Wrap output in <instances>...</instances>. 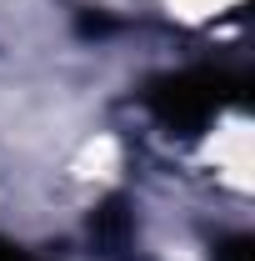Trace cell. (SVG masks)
I'll return each instance as SVG.
<instances>
[{
    "label": "cell",
    "mask_w": 255,
    "mask_h": 261,
    "mask_svg": "<svg viewBox=\"0 0 255 261\" xmlns=\"http://www.w3.org/2000/svg\"><path fill=\"white\" fill-rule=\"evenodd\" d=\"M0 261H35L30 251H20L15 241H0Z\"/></svg>",
    "instance_id": "4"
},
{
    "label": "cell",
    "mask_w": 255,
    "mask_h": 261,
    "mask_svg": "<svg viewBox=\"0 0 255 261\" xmlns=\"http://www.w3.org/2000/svg\"><path fill=\"white\" fill-rule=\"evenodd\" d=\"M90 241H95L100 256H110V261L135 256V211H130L125 196H105L90 211Z\"/></svg>",
    "instance_id": "2"
},
{
    "label": "cell",
    "mask_w": 255,
    "mask_h": 261,
    "mask_svg": "<svg viewBox=\"0 0 255 261\" xmlns=\"http://www.w3.org/2000/svg\"><path fill=\"white\" fill-rule=\"evenodd\" d=\"M215 261H255V241L250 236H225V241H215Z\"/></svg>",
    "instance_id": "3"
},
{
    "label": "cell",
    "mask_w": 255,
    "mask_h": 261,
    "mask_svg": "<svg viewBox=\"0 0 255 261\" xmlns=\"http://www.w3.org/2000/svg\"><path fill=\"white\" fill-rule=\"evenodd\" d=\"M250 96V81L240 70H220V65H195V70H175V75H155L145 106L165 130L180 136H200L210 126V116H220L225 106H240Z\"/></svg>",
    "instance_id": "1"
}]
</instances>
